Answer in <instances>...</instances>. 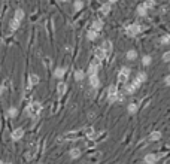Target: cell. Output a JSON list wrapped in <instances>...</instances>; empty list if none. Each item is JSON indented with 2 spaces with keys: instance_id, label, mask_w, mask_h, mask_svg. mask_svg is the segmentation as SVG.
I'll return each instance as SVG.
<instances>
[{
  "instance_id": "obj_1",
  "label": "cell",
  "mask_w": 170,
  "mask_h": 164,
  "mask_svg": "<svg viewBox=\"0 0 170 164\" xmlns=\"http://www.w3.org/2000/svg\"><path fill=\"white\" fill-rule=\"evenodd\" d=\"M40 112H42V105H40L39 102H32V103H29V106H27V113H29L30 118H33V120L39 118Z\"/></svg>"
},
{
  "instance_id": "obj_2",
  "label": "cell",
  "mask_w": 170,
  "mask_h": 164,
  "mask_svg": "<svg viewBox=\"0 0 170 164\" xmlns=\"http://www.w3.org/2000/svg\"><path fill=\"white\" fill-rule=\"evenodd\" d=\"M143 30V27L142 26H139V24H136V22H134V24H130V26H127L126 27V33L128 34V36H137L140 32Z\"/></svg>"
},
{
  "instance_id": "obj_3",
  "label": "cell",
  "mask_w": 170,
  "mask_h": 164,
  "mask_svg": "<svg viewBox=\"0 0 170 164\" xmlns=\"http://www.w3.org/2000/svg\"><path fill=\"white\" fill-rule=\"evenodd\" d=\"M118 94H119V91H118L116 85H109V88H108V100H109L110 103L116 102Z\"/></svg>"
},
{
  "instance_id": "obj_4",
  "label": "cell",
  "mask_w": 170,
  "mask_h": 164,
  "mask_svg": "<svg viewBox=\"0 0 170 164\" xmlns=\"http://www.w3.org/2000/svg\"><path fill=\"white\" fill-rule=\"evenodd\" d=\"M128 76H130V69L128 67H123L119 70V73H118V82L119 84H126L128 81Z\"/></svg>"
},
{
  "instance_id": "obj_5",
  "label": "cell",
  "mask_w": 170,
  "mask_h": 164,
  "mask_svg": "<svg viewBox=\"0 0 170 164\" xmlns=\"http://www.w3.org/2000/svg\"><path fill=\"white\" fill-rule=\"evenodd\" d=\"M22 137H24V128H21V127L15 128L12 131V134H11V139L14 140V142H18V140H21Z\"/></svg>"
},
{
  "instance_id": "obj_6",
  "label": "cell",
  "mask_w": 170,
  "mask_h": 164,
  "mask_svg": "<svg viewBox=\"0 0 170 164\" xmlns=\"http://www.w3.org/2000/svg\"><path fill=\"white\" fill-rule=\"evenodd\" d=\"M100 48H102V51L105 52V57H109L110 52H112V42H110V40H105V42L100 45Z\"/></svg>"
},
{
  "instance_id": "obj_7",
  "label": "cell",
  "mask_w": 170,
  "mask_h": 164,
  "mask_svg": "<svg viewBox=\"0 0 170 164\" xmlns=\"http://www.w3.org/2000/svg\"><path fill=\"white\" fill-rule=\"evenodd\" d=\"M140 87V82L137 81V79H134L131 84H128V85H126V92H127V94H133V92L137 90Z\"/></svg>"
},
{
  "instance_id": "obj_8",
  "label": "cell",
  "mask_w": 170,
  "mask_h": 164,
  "mask_svg": "<svg viewBox=\"0 0 170 164\" xmlns=\"http://www.w3.org/2000/svg\"><path fill=\"white\" fill-rule=\"evenodd\" d=\"M84 133H85V137L90 139V140H94L95 139V130L93 127H85L84 128Z\"/></svg>"
},
{
  "instance_id": "obj_9",
  "label": "cell",
  "mask_w": 170,
  "mask_h": 164,
  "mask_svg": "<svg viewBox=\"0 0 170 164\" xmlns=\"http://www.w3.org/2000/svg\"><path fill=\"white\" fill-rule=\"evenodd\" d=\"M99 85H100V79H99V76H97V75L90 76V87H91L93 90L99 88Z\"/></svg>"
},
{
  "instance_id": "obj_10",
  "label": "cell",
  "mask_w": 170,
  "mask_h": 164,
  "mask_svg": "<svg viewBox=\"0 0 170 164\" xmlns=\"http://www.w3.org/2000/svg\"><path fill=\"white\" fill-rule=\"evenodd\" d=\"M157 160H158V157L155 154H146V155H145V158H143V161L146 163V164H155Z\"/></svg>"
},
{
  "instance_id": "obj_11",
  "label": "cell",
  "mask_w": 170,
  "mask_h": 164,
  "mask_svg": "<svg viewBox=\"0 0 170 164\" xmlns=\"http://www.w3.org/2000/svg\"><path fill=\"white\" fill-rule=\"evenodd\" d=\"M66 91H67V84L66 82H58V85H57V94L63 96V94H66Z\"/></svg>"
},
{
  "instance_id": "obj_12",
  "label": "cell",
  "mask_w": 170,
  "mask_h": 164,
  "mask_svg": "<svg viewBox=\"0 0 170 164\" xmlns=\"http://www.w3.org/2000/svg\"><path fill=\"white\" fill-rule=\"evenodd\" d=\"M103 29V22L100 21V19H97V21H94L93 24H91V29L90 30H94V32H100Z\"/></svg>"
},
{
  "instance_id": "obj_13",
  "label": "cell",
  "mask_w": 170,
  "mask_h": 164,
  "mask_svg": "<svg viewBox=\"0 0 170 164\" xmlns=\"http://www.w3.org/2000/svg\"><path fill=\"white\" fill-rule=\"evenodd\" d=\"M64 75H66V67H57V69H55L54 76H55L57 79H61Z\"/></svg>"
},
{
  "instance_id": "obj_14",
  "label": "cell",
  "mask_w": 170,
  "mask_h": 164,
  "mask_svg": "<svg viewBox=\"0 0 170 164\" xmlns=\"http://www.w3.org/2000/svg\"><path fill=\"white\" fill-rule=\"evenodd\" d=\"M39 81H40V78L36 75V73H32L30 76H29V84L32 85V87H34V85H37L39 84Z\"/></svg>"
},
{
  "instance_id": "obj_15",
  "label": "cell",
  "mask_w": 170,
  "mask_h": 164,
  "mask_svg": "<svg viewBox=\"0 0 170 164\" xmlns=\"http://www.w3.org/2000/svg\"><path fill=\"white\" fill-rule=\"evenodd\" d=\"M160 139H161V133H160L158 130L152 131V133L149 134V137H148V140H151V142H157V140H160Z\"/></svg>"
},
{
  "instance_id": "obj_16",
  "label": "cell",
  "mask_w": 170,
  "mask_h": 164,
  "mask_svg": "<svg viewBox=\"0 0 170 164\" xmlns=\"http://www.w3.org/2000/svg\"><path fill=\"white\" fill-rule=\"evenodd\" d=\"M69 154H70V158L76 160V158H79V157H81V154H82V152H81V149H79V148H73V149H72V151L69 152Z\"/></svg>"
},
{
  "instance_id": "obj_17",
  "label": "cell",
  "mask_w": 170,
  "mask_h": 164,
  "mask_svg": "<svg viewBox=\"0 0 170 164\" xmlns=\"http://www.w3.org/2000/svg\"><path fill=\"white\" fill-rule=\"evenodd\" d=\"M137 109H139L137 103H130V105L127 106V112H128L130 115H134V113L137 112Z\"/></svg>"
},
{
  "instance_id": "obj_18",
  "label": "cell",
  "mask_w": 170,
  "mask_h": 164,
  "mask_svg": "<svg viewBox=\"0 0 170 164\" xmlns=\"http://www.w3.org/2000/svg\"><path fill=\"white\" fill-rule=\"evenodd\" d=\"M146 12H148V8L145 6V3H142V5L137 6V14H139L140 16H145V15H146Z\"/></svg>"
},
{
  "instance_id": "obj_19",
  "label": "cell",
  "mask_w": 170,
  "mask_h": 164,
  "mask_svg": "<svg viewBox=\"0 0 170 164\" xmlns=\"http://www.w3.org/2000/svg\"><path fill=\"white\" fill-rule=\"evenodd\" d=\"M84 78H85V72H84V70H76V72H75V81L81 82Z\"/></svg>"
},
{
  "instance_id": "obj_20",
  "label": "cell",
  "mask_w": 170,
  "mask_h": 164,
  "mask_svg": "<svg viewBox=\"0 0 170 164\" xmlns=\"http://www.w3.org/2000/svg\"><path fill=\"white\" fill-rule=\"evenodd\" d=\"M24 16H26V15H24V11H22V9H16V11H15V16H14V18H15L16 21L21 22V21L24 19Z\"/></svg>"
},
{
  "instance_id": "obj_21",
  "label": "cell",
  "mask_w": 170,
  "mask_h": 164,
  "mask_svg": "<svg viewBox=\"0 0 170 164\" xmlns=\"http://www.w3.org/2000/svg\"><path fill=\"white\" fill-rule=\"evenodd\" d=\"M109 12H110V3H106V5L100 6V14L102 15H108Z\"/></svg>"
},
{
  "instance_id": "obj_22",
  "label": "cell",
  "mask_w": 170,
  "mask_h": 164,
  "mask_svg": "<svg viewBox=\"0 0 170 164\" xmlns=\"http://www.w3.org/2000/svg\"><path fill=\"white\" fill-rule=\"evenodd\" d=\"M126 57H127V60L133 61V60H136V58H137V52H136L134 49H130V51H127Z\"/></svg>"
},
{
  "instance_id": "obj_23",
  "label": "cell",
  "mask_w": 170,
  "mask_h": 164,
  "mask_svg": "<svg viewBox=\"0 0 170 164\" xmlns=\"http://www.w3.org/2000/svg\"><path fill=\"white\" fill-rule=\"evenodd\" d=\"M19 24H21V22H19V21H16V19L14 18V19L11 21V24H9V29H11L12 32H15V30H18V29H19Z\"/></svg>"
},
{
  "instance_id": "obj_24",
  "label": "cell",
  "mask_w": 170,
  "mask_h": 164,
  "mask_svg": "<svg viewBox=\"0 0 170 164\" xmlns=\"http://www.w3.org/2000/svg\"><path fill=\"white\" fill-rule=\"evenodd\" d=\"M16 115H18V109L16 107H9V110H8V116L9 118H16Z\"/></svg>"
},
{
  "instance_id": "obj_25",
  "label": "cell",
  "mask_w": 170,
  "mask_h": 164,
  "mask_svg": "<svg viewBox=\"0 0 170 164\" xmlns=\"http://www.w3.org/2000/svg\"><path fill=\"white\" fill-rule=\"evenodd\" d=\"M88 40H95L97 37H99V32H94V30H90L88 32Z\"/></svg>"
},
{
  "instance_id": "obj_26",
  "label": "cell",
  "mask_w": 170,
  "mask_h": 164,
  "mask_svg": "<svg viewBox=\"0 0 170 164\" xmlns=\"http://www.w3.org/2000/svg\"><path fill=\"white\" fill-rule=\"evenodd\" d=\"M136 79H137L140 84H142V82H145V81H146V73H145V72H140V73H137Z\"/></svg>"
},
{
  "instance_id": "obj_27",
  "label": "cell",
  "mask_w": 170,
  "mask_h": 164,
  "mask_svg": "<svg viewBox=\"0 0 170 164\" xmlns=\"http://www.w3.org/2000/svg\"><path fill=\"white\" fill-rule=\"evenodd\" d=\"M160 43H163V45H167V43H170V36H169V34L163 36V37L160 39Z\"/></svg>"
},
{
  "instance_id": "obj_28",
  "label": "cell",
  "mask_w": 170,
  "mask_h": 164,
  "mask_svg": "<svg viewBox=\"0 0 170 164\" xmlns=\"http://www.w3.org/2000/svg\"><path fill=\"white\" fill-rule=\"evenodd\" d=\"M142 63H143V66H149V64H151V57H149V55H145V57L142 58Z\"/></svg>"
},
{
  "instance_id": "obj_29",
  "label": "cell",
  "mask_w": 170,
  "mask_h": 164,
  "mask_svg": "<svg viewBox=\"0 0 170 164\" xmlns=\"http://www.w3.org/2000/svg\"><path fill=\"white\" fill-rule=\"evenodd\" d=\"M154 5H155V2H154V0H146V2H145V6H146L148 9L154 8Z\"/></svg>"
},
{
  "instance_id": "obj_30",
  "label": "cell",
  "mask_w": 170,
  "mask_h": 164,
  "mask_svg": "<svg viewBox=\"0 0 170 164\" xmlns=\"http://www.w3.org/2000/svg\"><path fill=\"white\" fill-rule=\"evenodd\" d=\"M82 8H84V3L81 2V0H78V2H75V9H76V11H81Z\"/></svg>"
},
{
  "instance_id": "obj_31",
  "label": "cell",
  "mask_w": 170,
  "mask_h": 164,
  "mask_svg": "<svg viewBox=\"0 0 170 164\" xmlns=\"http://www.w3.org/2000/svg\"><path fill=\"white\" fill-rule=\"evenodd\" d=\"M163 61H166V63H169V61H170V51L164 52V55H163Z\"/></svg>"
},
{
  "instance_id": "obj_32",
  "label": "cell",
  "mask_w": 170,
  "mask_h": 164,
  "mask_svg": "<svg viewBox=\"0 0 170 164\" xmlns=\"http://www.w3.org/2000/svg\"><path fill=\"white\" fill-rule=\"evenodd\" d=\"M164 84H166V85H170V75H169V76H166V79H164Z\"/></svg>"
},
{
  "instance_id": "obj_33",
  "label": "cell",
  "mask_w": 170,
  "mask_h": 164,
  "mask_svg": "<svg viewBox=\"0 0 170 164\" xmlns=\"http://www.w3.org/2000/svg\"><path fill=\"white\" fill-rule=\"evenodd\" d=\"M94 116H95L94 112H90V113H88V118H90V120H94Z\"/></svg>"
},
{
  "instance_id": "obj_34",
  "label": "cell",
  "mask_w": 170,
  "mask_h": 164,
  "mask_svg": "<svg viewBox=\"0 0 170 164\" xmlns=\"http://www.w3.org/2000/svg\"><path fill=\"white\" fill-rule=\"evenodd\" d=\"M3 90H5V85H3V84H0V94L3 92Z\"/></svg>"
},
{
  "instance_id": "obj_35",
  "label": "cell",
  "mask_w": 170,
  "mask_h": 164,
  "mask_svg": "<svg viewBox=\"0 0 170 164\" xmlns=\"http://www.w3.org/2000/svg\"><path fill=\"white\" fill-rule=\"evenodd\" d=\"M118 0H109V3H116Z\"/></svg>"
},
{
  "instance_id": "obj_36",
  "label": "cell",
  "mask_w": 170,
  "mask_h": 164,
  "mask_svg": "<svg viewBox=\"0 0 170 164\" xmlns=\"http://www.w3.org/2000/svg\"><path fill=\"white\" fill-rule=\"evenodd\" d=\"M60 2H69V0H60Z\"/></svg>"
},
{
  "instance_id": "obj_37",
  "label": "cell",
  "mask_w": 170,
  "mask_h": 164,
  "mask_svg": "<svg viewBox=\"0 0 170 164\" xmlns=\"http://www.w3.org/2000/svg\"><path fill=\"white\" fill-rule=\"evenodd\" d=\"M0 164H5V163H3V161H2V160H0Z\"/></svg>"
},
{
  "instance_id": "obj_38",
  "label": "cell",
  "mask_w": 170,
  "mask_h": 164,
  "mask_svg": "<svg viewBox=\"0 0 170 164\" xmlns=\"http://www.w3.org/2000/svg\"><path fill=\"white\" fill-rule=\"evenodd\" d=\"M5 164H12V163H5Z\"/></svg>"
}]
</instances>
